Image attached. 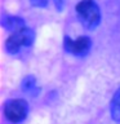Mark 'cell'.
Instances as JSON below:
<instances>
[{"label":"cell","instance_id":"2","mask_svg":"<svg viewBox=\"0 0 120 124\" xmlns=\"http://www.w3.org/2000/svg\"><path fill=\"white\" fill-rule=\"evenodd\" d=\"M34 39H35L34 31L25 27V29L13 32L8 38L5 43V48L9 53H17L23 46H29L32 44Z\"/></svg>","mask_w":120,"mask_h":124},{"label":"cell","instance_id":"4","mask_svg":"<svg viewBox=\"0 0 120 124\" xmlns=\"http://www.w3.org/2000/svg\"><path fill=\"white\" fill-rule=\"evenodd\" d=\"M63 45H65V49L68 53L74 54V56H85L88 53V50L90 49L92 41L88 36H80L75 39V40L66 36Z\"/></svg>","mask_w":120,"mask_h":124},{"label":"cell","instance_id":"3","mask_svg":"<svg viewBox=\"0 0 120 124\" xmlns=\"http://www.w3.org/2000/svg\"><path fill=\"white\" fill-rule=\"evenodd\" d=\"M29 106L23 100H10L4 106V115L12 123H19L26 118Z\"/></svg>","mask_w":120,"mask_h":124},{"label":"cell","instance_id":"8","mask_svg":"<svg viewBox=\"0 0 120 124\" xmlns=\"http://www.w3.org/2000/svg\"><path fill=\"white\" fill-rule=\"evenodd\" d=\"M31 4H32L34 7H38V8H44L48 5L49 0H30Z\"/></svg>","mask_w":120,"mask_h":124},{"label":"cell","instance_id":"1","mask_svg":"<svg viewBox=\"0 0 120 124\" xmlns=\"http://www.w3.org/2000/svg\"><path fill=\"white\" fill-rule=\"evenodd\" d=\"M76 14L84 27L89 30L96 29L101 22V12L93 0H81L76 5Z\"/></svg>","mask_w":120,"mask_h":124},{"label":"cell","instance_id":"7","mask_svg":"<svg viewBox=\"0 0 120 124\" xmlns=\"http://www.w3.org/2000/svg\"><path fill=\"white\" fill-rule=\"evenodd\" d=\"M22 88L25 89L26 92H36L35 89V79L34 76H27L22 83Z\"/></svg>","mask_w":120,"mask_h":124},{"label":"cell","instance_id":"5","mask_svg":"<svg viewBox=\"0 0 120 124\" xmlns=\"http://www.w3.org/2000/svg\"><path fill=\"white\" fill-rule=\"evenodd\" d=\"M3 26L5 27L7 30L9 31H19L22 29H25V22H23L22 18H18V17H14V16H7V17L3 18Z\"/></svg>","mask_w":120,"mask_h":124},{"label":"cell","instance_id":"6","mask_svg":"<svg viewBox=\"0 0 120 124\" xmlns=\"http://www.w3.org/2000/svg\"><path fill=\"white\" fill-rule=\"evenodd\" d=\"M111 116L115 122L120 123V89L115 93L111 102Z\"/></svg>","mask_w":120,"mask_h":124}]
</instances>
